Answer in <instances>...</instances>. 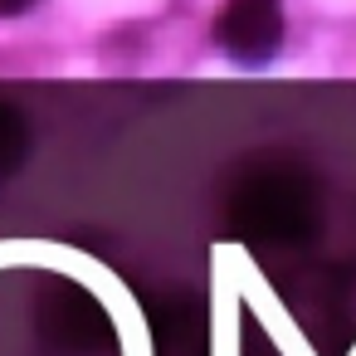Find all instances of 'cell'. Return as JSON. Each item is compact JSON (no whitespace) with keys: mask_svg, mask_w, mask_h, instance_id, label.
<instances>
[{"mask_svg":"<svg viewBox=\"0 0 356 356\" xmlns=\"http://www.w3.org/2000/svg\"><path fill=\"white\" fill-rule=\"evenodd\" d=\"M244 302L220 254H210V356H244Z\"/></svg>","mask_w":356,"mask_h":356,"instance_id":"cell-3","label":"cell"},{"mask_svg":"<svg viewBox=\"0 0 356 356\" xmlns=\"http://www.w3.org/2000/svg\"><path fill=\"white\" fill-rule=\"evenodd\" d=\"M40 6H44V0H0V25H6V20H25Z\"/></svg>","mask_w":356,"mask_h":356,"instance_id":"cell-4","label":"cell"},{"mask_svg":"<svg viewBox=\"0 0 356 356\" xmlns=\"http://www.w3.org/2000/svg\"><path fill=\"white\" fill-rule=\"evenodd\" d=\"M215 254L225 259V268H229V278H234V288H239V302L264 322V332H268V341L278 346V356H317L312 341L302 337V327L293 322V312L283 307V298L273 293V283H264V273L254 268V259H249L239 244H215Z\"/></svg>","mask_w":356,"mask_h":356,"instance_id":"cell-2","label":"cell"},{"mask_svg":"<svg viewBox=\"0 0 356 356\" xmlns=\"http://www.w3.org/2000/svg\"><path fill=\"white\" fill-rule=\"evenodd\" d=\"M210 40L229 64L264 69L283 54L288 10H283V0H220L210 15Z\"/></svg>","mask_w":356,"mask_h":356,"instance_id":"cell-1","label":"cell"}]
</instances>
